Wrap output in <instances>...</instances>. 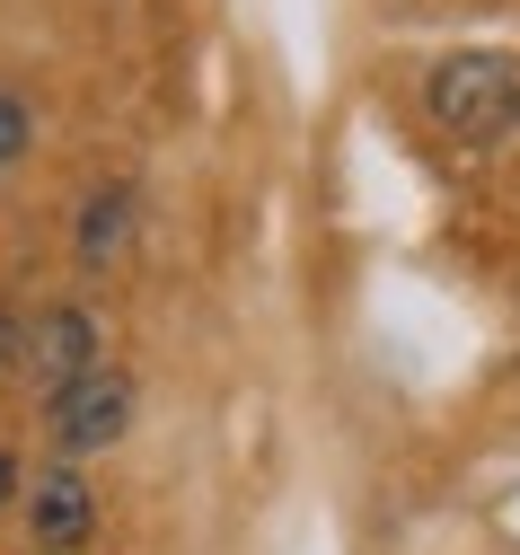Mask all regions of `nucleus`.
I'll use <instances>...</instances> for the list:
<instances>
[{
  "label": "nucleus",
  "instance_id": "obj_1",
  "mask_svg": "<svg viewBox=\"0 0 520 555\" xmlns=\"http://www.w3.org/2000/svg\"><path fill=\"white\" fill-rule=\"evenodd\" d=\"M423 115L451 142H503L520 132V62L511 53H451L423 80Z\"/></svg>",
  "mask_w": 520,
  "mask_h": 555
},
{
  "label": "nucleus",
  "instance_id": "obj_2",
  "mask_svg": "<svg viewBox=\"0 0 520 555\" xmlns=\"http://www.w3.org/2000/svg\"><path fill=\"white\" fill-rule=\"evenodd\" d=\"M45 414H53V441H62V450H106V441H124V424H132V379H124V371H89V379L53 388Z\"/></svg>",
  "mask_w": 520,
  "mask_h": 555
},
{
  "label": "nucleus",
  "instance_id": "obj_3",
  "mask_svg": "<svg viewBox=\"0 0 520 555\" xmlns=\"http://www.w3.org/2000/svg\"><path fill=\"white\" fill-rule=\"evenodd\" d=\"M27 371H36L45 388L89 379V371H98V318H89V309H45L36 335H27Z\"/></svg>",
  "mask_w": 520,
  "mask_h": 555
},
{
  "label": "nucleus",
  "instance_id": "obj_4",
  "mask_svg": "<svg viewBox=\"0 0 520 555\" xmlns=\"http://www.w3.org/2000/svg\"><path fill=\"white\" fill-rule=\"evenodd\" d=\"M27 512H36V546H45V555H71V546L98 538V503H89V476H80V467H45Z\"/></svg>",
  "mask_w": 520,
  "mask_h": 555
},
{
  "label": "nucleus",
  "instance_id": "obj_5",
  "mask_svg": "<svg viewBox=\"0 0 520 555\" xmlns=\"http://www.w3.org/2000/svg\"><path fill=\"white\" fill-rule=\"evenodd\" d=\"M132 212H141V194H132V185H98V194L80 203V264H89V273H106V264L124 256Z\"/></svg>",
  "mask_w": 520,
  "mask_h": 555
},
{
  "label": "nucleus",
  "instance_id": "obj_6",
  "mask_svg": "<svg viewBox=\"0 0 520 555\" xmlns=\"http://www.w3.org/2000/svg\"><path fill=\"white\" fill-rule=\"evenodd\" d=\"M27 132H36L27 98H10V89H0V159H18V151H27Z\"/></svg>",
  "mask_w": 520,
  "mask_h": 555
},
{
  "label": "nucleus",
  "instance_id": "obj_7",
  "mask_svg": "<svg viewBox=\"0 0 520 555\" xmlns=\"http://www.w3.org/2000/svg\"><path fill=\"white\" fill-rule=\"evenodd\" d=\"M10 494H18V459L0 450V503H10Z\"/></svg>",
  "mask_w": 520,
  "mask_h": 555
}]
</instances>
